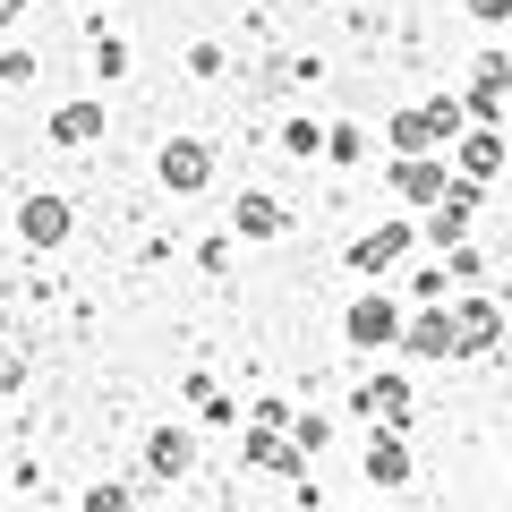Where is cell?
Returning <instances> with one entry per match:
<instances>
[{"label": "cell", "mask_w": 512, "mask_h": 512, "mask_svg": "<svg viewBox=\"0 0 512 512\" xmlns=\"http://www.w3.org/2000/svg\"><path fill=\"white\" fill-rule=\"evenodd\" d=\"M402 350H410V359H461V316L419 308V316L402 325Z\"/></svg>", "instance_id": "1"}, {"label": "cell", "mask_w": 512, "mask_h": 512, "mask_svg": "<svg viewBox=\"0 0 512 512\" xmlns=\"http://www.w3.org/2000/svg\"><path fill=\"white\" fill-rule=\"evenodd\" d=\"M359 419L402 427V419H410V384H402V376H376V384H359Z\"/></svg>", "instance_id": "2"}, {"label": "cell", "mask_w": 512, "mask_h": 512, "mask_svg": "<svg viewBox=\"0 0 512 512\" xmlns=\"http://www.w3.org/2000/svg\"><path fill=\"white\" fill-rule=\"evenodd\" d=\"M350 342H402V316H393V299L367 291L359 308H350Z\"/></svg>", "instance_id": "3"}, {"label": "cell", "mask_w": 512, "mask_h": 512, "mask_svg": "<svg viewBox=\"0 0 512 512\" xmlns=\"http://www.w3.org/2000/svg\"><path fill=\"white\" fill-rule=\"evenodd\" d=\"M402 248H410V222H384V231H367L359 248H350V265H359V274H384Z\"/></svg>", "instance_id": "4"}, {"label": "cell", "mask_w": 512, "mask_h": 512, "mask_svg": "<svg viewBox=\"0 0 512 512\" xmlns=\"http://www.w3.org/2000/svg\"><path fill=\"white\" fill-rule=\"evenodd\" d=\"M18 231L35 239V248H60V239H69V205H60V197H35V205L18 214Z\"/></svg>", "instance_id": "5"}, {"label": "cell", "mask_w": 512, "mask_h": 512, "mask_svg": "<svg viewBox=\"0 0 512 512\" xmlns=\"http://www.w3.org/2000/svg\"><path fill=\"white\" fill-rule=\"evenodd\" d=\"M393 188H402L410 205H436V197H444V163H419V154H402V163H393Z\"/></svg>", "instance_id": "6"}, {"label": "cell", "mask_w": 512, "mask_h": 512, "mask_svg": "<svg viewBox=\"0 0 512 512\" xmlns=\"http://www.w3.org/2000/svg\"><path fill=\"white\" fill-rule=\"evenodd\" d=\"M299 453H308V444H282V427H248V461L256 470H291L299 478Z\"/></svg>", "instance_id": "7"}, {"label": "cell", "mask_w": 512, "mask_h": 512, "mask_svg": "<svg viewBox=\"0 0 512 512\" xmlns=\"http://www.w3.org/2000/svg\"><path fill=\"white\" fill-rule=\"evenodd\" d=\"M52 137H60V146H94V137H103V103H60L52 111Z\"/></svg>", "instance_id": "8"}, {"label": "cell", "mask_w": 512, "mask_h": 512, "mask_svg": "<svg viewBox=\"0 0 512 512\" xmlns=\"http://www.w3.org/2000/svg\"><path fill=\"white\" fill-rule=\"evenodd\" d=\"M504 342V308L495 299H461V350H487Z\"/></svg>", "instance_id": "9"}, {"label": "cell", "mask_w": 512, "mask_h": 512, "mask_svg": "<svg viewBox=\"0 0 512 512\" xmlns=\"http://www.w3.org/2000/svg\"><path fill=\"white\" fill-rule=\"evenodd\" d=\"M205 171H214V163H205V146H197V137L163 146V180H171V188H205Z\"/></svg>", "instance_id": "10"}, {"label": "cell", "mask_w": 512, "mask_h": 512, "mask_svg": "<svg viewBox=\"0 0 512 512\" xmlns=\"http://www.w3.org/2000/svg\"><path fill=\"white\" fill-rule=\"evenodd\" d=\"M188 453H197V444H188L180 427H154V444H146V461H154L163 478H180V470H188Z\"/></svg>", "instance_id": "11"}, {"label": "cell", "mask_w": 512, "mask_h": 512, "mask_svg": "<svg viewBox=\"0 0 512 512\" xmlns=\"http://www.w3.org/2000/svg\"><path fill=\"white\" fill-rule=\"evenodd\" d=\"M282 231V205L274 197H239V239H274Z\"/></svg>", "instance_id": "12"}, {"label": "cell", "mask_w": 512, "mask_h": 512, "mask_svg": "<svg viewBox=\"0 0 512 512\" xmlns=\"http://www.w3.org/2000/svg\"><path fill=\"white\" fill-rule=\"evenodd\" d=\"M495 163H504V137H495V128H478L470 146H461V171H470V180H487Z\"/></svg>", "instance_id": "13"}, {"label": "cell", "mask_w": 512, "mask_h": 512, "mask_svg": "<svg viewBox=\"0 0 512 512\" xmlns=\"http://www.w3.org/2000/svg\"><path fill=\"white\" fill-rule=\"evenodd\" d=\"M367 478H376V487H402V478H410V453H402V444H376V453H367Z\"/></svg>", "instance_id": "14"}, {"label": "cell", "mask_w": 512, "mask_h": 512, "mask_svg": "<svg viewBox=\"0 0 512 512\" xmlns=\"http://www.w3.org/2000/svg\"><path fill=\"white\" fill-rule=\"evenodd\" d=\"M393 146H402V154H427V146H436V128H427V111H402V120H393Z\"/></svg>", "instance_id": "15"}, {"label": "cell", "mask_w": 512, "mask_h": 512, "mask_svg": "<svg viewBox=\"0 0 512 512\" xmlns=\"http://www.w3.org/2000/svg\"><path fill=\"white\" fill-rule=\"evenodd\" d=\"M86 512H128V487H94V495H86Z\"/></svg>", "instance_id": "16"}, {"label": "cell", "mask_w": 512, "mask_h": 512, "mask_svg": "<svg viewBox=\"0 0 512 512\" xmlns=\"http://www.w3.org/2000/svg\"><path fill=\"white\" fill-rule=\"evenodd\" d=\"M470 18H512V0H470Z\"/></svg>", "instance_id": "17"}, {"label": "cell", "mask_w": 512, "mask_h": 512, "mask_svg": "<svg viewBox=\"0 0 512 512\" xmlns=\"http://www.w3.org/2000/svg\"><path fill=\"white\" fill-rule=\"evenodd\" d=\"M9 384H18V367H9V359H0V393H9Z\"/></svg>", "instance_id": "18"}, {"label": "cell", "mask_w": 512, "mask_h": 512, "mask_svg": "<svg viewBox=\"0 0 512 512\" xmlns=\"http://www.w3.org/2000/svg\"><path fill=\"white\" fill-rule=\"evenodd\" d=\"M0 9H26V0H0Z\"/></svg>", "instance_id": "19"}, {"label": "cell", "mask_w": 512, "mask_h": 512, "mask_svg": "<svg viewBox=\"0 0 512 512\" xmlns=\"http://www.w3.org/2000/svg\"><path fill=\"white\" fill-rule=\"evenodd\" d=\"M0 18H9V9H0Z\"/></svg>", "instance_id": "20"}]
</instances>
